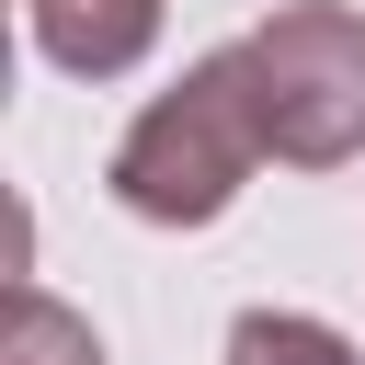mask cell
Masks as SVG:
<instances>
[{
  "mask_svg": "<svg viewBox=\"0 0 365 365\" xmlns=\"http://www.w3.org/2000/svg\"><path fill=\"white\" fill-rule=\"evenodd\" d=\"M251 160H274V148H262L240 46H217V57L182 68V91H160V103L125 125V148H114V205L148 217V228H205V217H228V194L251 182Z\"/></svg>",
  "mask_w": 365,
  "mask_h": 365,
  "instance_id": "cell-1",
  "label": "cell"
},
{
  "mask_svg": "<svg viewBox=\"0 0 365 365\" xmlns=\"http://www.w3.org/2000/svg\"><path fill=\"white\" fill-rule=\"evenodd\" d=\"M228 365H365V354L308 308H240L228 319Z\"/></svg>",
  "mask_w": 365,
  "mask_h": 365,
  "instance_id": "cell-4",
  "label": "cell"
},
{
  "mask_svg": "<svg viewBox=\"0 0 365 365\" xmlns=\"http://www.w3.org/2000/svg\"><path fill=\"white\" fill-rule=\"evenodd\" d=\"M240 80L262 114V148L297 171H331L365 148V11L342 0H285L274 23L240 34Z\"/></svg>",
  "mask_w": 365,
  "mask_h": 365,
  "instance_id": "cell-2",
  "label": "cell"
},
{
  "mask_svg": "<svg viewBox=\"0 0 365 365\" xmlns=\"http://www.w3.org/2000/svg\"><path fill=\"white\" fill-rule=\"evenodd\" d=\"M23 11H34V46L68 80H125L160 46V0H23Z\"/></svg>",
  "mask_w": 365,
  "mask_h": 365,
  "instance_id": "cell-3",
  "label": "cell"
},
{
  "mask_svg": "<svg viewBox=\"0 0 365 365\" xmlns=\"http://www.w3.org/2000/svg\"><path fill=\"white\" fill-rule=\"evenodd\" d=\"M0 365H103L91 319H68L46 285H11V319H0Z\"/></svg>",
  "mask_w": 365,
  "mask_h": 365,
  "instance_id": "cell-5",
  "label": "cell"
}]
</instances>
